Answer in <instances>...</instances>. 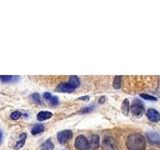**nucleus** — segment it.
Returning <instances> with one entry per match:
<instances>
[{"instance_id": "obj_22", "label": "nucleus", "mask_w": 160, "mask_h": 150, "mask_svg": "<svg viewBox=\"0 0 160 150\" xmlns=\"http://www.w3.org/2000/svg\"><path fill=\"white\" fill-rule=\"evenodd\" d=\"M52 97V95L50 94V93H48V92H46V93H44V98L46 99V100H48L49 101V99Z\"/></svg>"}, {"instance_id": "obj_10", "label": "nucleus", "mask_w": 160, "mask_h": 150, "mask_svg": "<svg viewBox=\"0 0 160 150\" xmlns=\"http://www.w3.org/2000/svg\"><path fill=\"white\" fill-rule=\"evenodd\" d=\"M147 137L149 138V140L153 143L156 144H160V134L156 133V132H149L147 134Z\"/></svg>"}, {"instance_id": "obj_19", "label": "nucleus", "mask_w": 160, "mask_h": 150, "mask_svg": "<svg viewBox=\"0 0 160 150\" xmlns=\"http://www.w3.org/2000/svg\"><path fill=\"white\" fill-rule=\"evenodd\" d=\"M20 116H21V112H19V111H14L10 115V117L13 120H17L18 118H20Z\"/></svg>"}, {"instance_id": "obj_24", "label": "nucleus", "mask_w": 160, "mask_h": 150, "mask_svg": "<svg viewBox=\"0 0 160 150\" xmlns=\"http://www.w3.org/2000/svg\"><path fill=\"white\" fill-rule=\"evenodd\" d=\"M104 99H105V97H102V98H100L99 102H100V103H103V102H104Z\"/></svg>"}, {"instance_id": "obj_14", "label": "nucleus", "mask_w": 160, "mask_h": 150, "mask_svg": "<svg viewBox=\"0 0 160 150\" xmlns=\"http://www.w3.org/2000/svg\"><path fill=\"white\" fill-rule=\"evenodd\" d=\"M43 130H44V126H43V125H41V124H37V125H35V126L32 128L31 133H32L33 135H37V134H39V133L43 132Z\"/></svg>"}, {"instance_id": "obj_8", "label": "nucleus", "mask_w": 160, "mask_h": 150, "mask_svg": "<svg viewBox=\"0 0 160 150\" xmlns=\"http://www.w3.org/2000/svg\"><path fill=\"white\" fill-rule=\"evenodd\" d=\"M146 115H147L148 119L152 122H158L160 120V113L158 111H156L155 109H149Z\"/></svg>"}, {"instance_id": "obj_21", "label": "nucleus", "mask_w": 160, "mask_h": 150, "mask_svg": "<svg viewBox=\"0 0 160 150\" xmlns=\"http://www.w3.org/2000/svg\"><path fill=\"white\" fill-rule=\"evenodd\" d=\"M49 103L51 105H57L58 104V98L55 97V96H52L49 99Z\"/></svg>"}, {"instance_id": "obj_6", "label": "nucleus", "mask_w": 160, "mask_h": 150, "mask_svg": "<svg viewBox=\"0 0 160 150\" xmlns=\"http://www.w3.org/2000/svg\"><path fill=\"white\" fill-rule=\"evenodd\" d=\"M100 140L98 135H92L90 137V140H88V149L87 150H96L99 147Z\"/></svg>"}, {"instance_id": "obj_3", "label": "nucleus", "mask_w": 160, "mask_h": 150, "mask_svg": "<svg viewBox=\"0 0 160 150\" xmlns=\"http://www.w3.org/2000/svg\"><path fill=\"white\" fill-rule=\"evenodd\" d=\"M131 112L132 114L136 115V116H139V115H141L144 112V105L140 100L134 99L131 106Z\"/></svg>"}, {"instance_id": "obj_7", "label": "nucleus", "mask_w": 160, "mask_h": 150, "mask_svg": "<svg viewBox=\"0 0 160 150\" xmlns=\"http://www.w3.org/2000/svg\"><path fill=\"white\" fill-rule=\"evenodd\" d=\"M56 90L59 92H63V93H71L74 91L75 88L72 87L69 83H61L57 86Z\"/></svg>"}, {"instance_id": "obj_2", "label": "nucleus", "mask_w": 160, "mask_h": 150, "mask_svg": "<svg viewBox=\"0 0 160 150\" xmlns=\"http://www.w3.org/2000/svg\"><path fill=\"white\" fill-rule=\"evenodd\" d=\"M102 149L103 150H117L118 145L116 140L111 136H107L103 139L102 141Z\"/></svg>"}, {"instance_id": "obj_17", "label": "nucleus", "mask_w": 160, "mask_h": 150, "mask_svg": "<svg viewBox=\"0 0 160 150\" xmlns=\"http://www.w3.org/2000/svg\"><path fill=\"white\" fill-rule=\"evenodd\" d=\"M121 76H116L114 78L113 81V87L114 88H120V85H121Z\"/></svg>"}, {"instance_id": "obj_15", "label": "nucleus", "mask_w": 160, "mask_h": 150, "mask_svg": "<svg viewBox=\"0 0 160 150\" xmlns=\"http://www.w3.org/2000/svg\"><path fill=\"white\" fill-rule=\"evenodd\" d=\"M70 85H71L72 87L74 88H77L79 86V84H80V81H79V79L77 76H71L69 79V82H68Z\"/></svg>"}, {"instance_id": "obj_4", "label": "nucleus", "mask_w": 160, "mask_h": 150, "mask_svg": "<svg viewBox=\"0 0 160 150\" xmlns=\"http://www.w3.org/2000/svg\"><path fill=\"white\" fill-rule=\"evenodd\" d=\"M75 147L78 150H87L88 149V140L83 135H79L75 139Z\"/></svg>"}, {"instance_id": "obj_20", "label": "nucleus", "mask_w": 160, "mask_h": 150, "mask_svg": "<svg viewBox=\"0 0 160 150\" xmlns=\"http://www.w3.org/2000/svg\"><path fill=\"white\" fill-rule=\"evenodd\" d=\"M141 97L144 99H147V100H152V101H156L157 100L156 97L151 96V95H146V94H141Z\"/></svg>"}, {"instance_id": "obj_12", "label": "nucleus", "mask_w": 160, "mask_h": 150, "mask_svg": "<svg viewBox=\"0 0 160 150\" xmlns=\"http://www.w3.org/2000/svg\"><path fill=\"white\" fill-rule=\"evenodd\" d=\"M54 149V144L50 139L46 140L42 145H41V150H53Z\"/></svg>"}, {"instance_id": "obj_9", "label": "nucleus", "mask_w": 160, "mask_h": 150, "mask_svg": "<svg viewBox=\"0 0 160 150\" xmlns=\"http://www.w3.org/2000/svg\"><path fill=\"white\" fill-rule=\"evenodd\" d=\"M26 137H27L26 133L20 134V138H19V140L16 142V144L14 145V149H15V150H19L20 148H22V147H23V145L25 144V140H26Z\"/></svg>"}, {"instance_id": "obj_11", "label": "nucleus", "mask_w": 160, "mask_h": 150, "mask_svg": "<svg viewBox=\"0 0 160 150\" xmlns=\"http://www.w3.org/2000/svg\"><path fill=\"white\" fill-rule=\"evenodd\" d=\"M52 117V113L48 111H41L37 114V119L39 121H44V120L50 119Z\"/></svg>"}, {"instance_id": "obj_16", "label": "nucleus", "mask_w": 160, "mask_h": 150, "mask_svg": "<svg viewBox=\"0 0 160 150\" xmlns=\"http://www.w3.org/2000/svg\"><path fill=\"white\" fill-rule=\"evenodd\" d=\"M121 108H122L123 114L127 115L128 114V111H129V101H128V99H125L124 101L122 102Z\"/></svg>"}, {"instance_id": "obj_23", "label": "nucleus", "mask_w": 160, "mask_h": 150, "mask_svg": "<svg viewBox=\"0 0 160 150\" xmlns=\"http://www.w3.org/2000/svg\"><path fill=\"white\" fill-rule=\"evenodd\" d=\"M1 141H2V131L0 130V143H1Z\"/></svg>"}, {"instance_id": "obj_25", "label": "nucleus", "mask_w": 160, "mask_h": 150, "mask_svg": "<svg viewBox=\"0 0 160 150\" xmlns=\"http://www.w3.org/2000/svg\"><path fill=\"white\" fill-rule=\"evenodd\" d=\"M89 97L88 96H85V97H81V98H79V100H84V99H88Z\"/></svg>"}, {"instance_id": "obj_18", "label": "nucleus", "mask_w": 160, "mask_h": 150, "mask_svg": "<svg viewBox=\"0 0 160 150\" xmlns=\"http://www.w3.org/2000/svg\"><path fill=\"white\" fill-rule=\"evenodd\" d=\"M30 98L32 99L33 102H36V103H40V102H41V98H40V95L38 93L32 94L31 96H30Z\"/></svg>"}, {"instance_id": "obj_5", "label": "nucleus", "mask_w": 160, "mask_h": 150, "mask_svg": "<svg viewBox=\"0 0 160 150\" xmlns=\"http://www.w3.org/2000/svg\"><path fill=\"white\" fill-rule=\"evenodd\" d=\"M72 137V132L70 130H63V131H60L57 134V139L60 143H65L67 142L68 140Z\"/></svg>"}, {"instance_id": "obj_13", "label": "nucleus", "mask_w": 160, "mask_h": 150, "mask_svg": "<svg viewBox=\"0 0 160 150\" xmlns=\"http://www.w3.org/2000/svg\"><path fill=\"white\" fill-rule=\"evenodd\" d=\"M1 81L6 83V82H12V81H16L18 80V76H8V75H3V76H0Z\"/></svg>"}, {"instance_id": "obj_1", "label": "nucleus", "mask_w": 160, "mask_h": 150, "mask_svg": "<svg viewBox=\"0 0 160 150\" xmlns=\"http://www.w3.org/2000/svg\"><path fill=\"white\" fill-rule=\"evenodd\" d=\"M126 147L128 150H144L146 147V140L141 134L132 133L126 139Z\"/></svg>"}]
</instances>
